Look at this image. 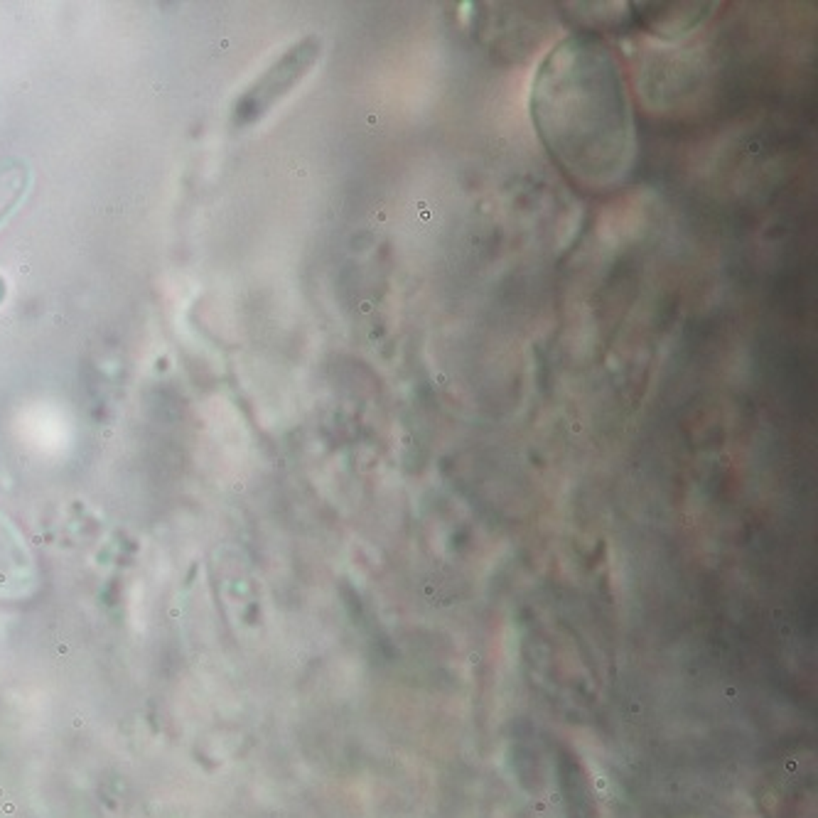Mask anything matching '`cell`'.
Segmentation results:
<instances>
[{"mask_svg":"<svg viewBox=\"0 0 818 818\" xmlns=\"http://www.w3.org/2000/svg\"><path fill=\"white\" fill-rule=\"evenodd\" d=\"M322 52L320 37H305L288 47L261 77L253 79V84L236 98L231 111V123L236 128L253 126L261 121L266 113L273 111L276 103H281L302 79L310 74V69L317 64Z\"/></svg>","mask_w":818,"mask_h":818,"instance_id":"6da1fadb","label":"cell"},{"mask_svg":"<svg viewBox=\"0 0 818 818\" xmlns=\"http://www.w3.org/2000/svg\"><path fill=\"white\" fill-rule=\"evenodd\" d=\"M39 590V568L18 531L0 516V602H27Z\"/></svg>","mask_w":818,"mask_h":818,"instance_id":"7a4b0ae2","label":"cell"},{"mask_svg":"<svg viewBox=\"0 0 818 818\" xmlns=\"http://www.w3.org/2000/svg\"><path fill=\"white\" fill-rule=\"evenodd\" d=\"M30 167L20 158H5L0 160V224L15 212L30 187Z\"/></svg>","mask_w":818,"mask_h":818,"instance_id":"3957f363","label":"cell"}]
</instances>
